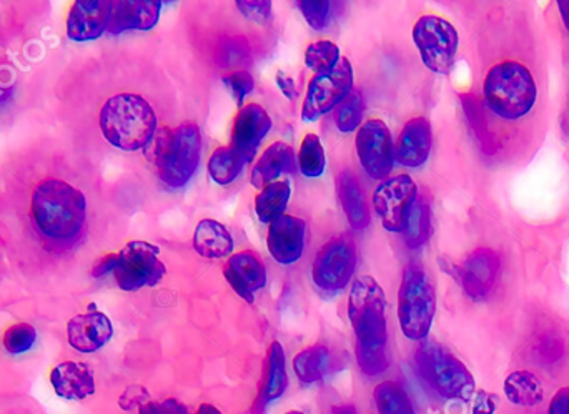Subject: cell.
<instances>
[{"label":"cell","mask_w":569,"mask_h":414,"mask_svg":"<svg viewBox=\"0 0 569 414\" xmlns=\"http://www.w3.org/2000/svg\"><path fill=\"white\" fill-rule=\"evenodd\" d=\"M147 159L155 165L167 187L183 188L197 174L202 159V133L195 122L163 127L150 140Z\"/></svg>","instance_id":"1"},{"label":"cell","mask_w":569,"mask_h":414,"mask_svg":"<svg viewBox=\"0 0 569 414\" xmlns=\"http://www.w3.org/2000/svg\"><path fill=\"white\" fill-rule=\"evenodd\" d=\"M32 217L45 237L71 240L84 228L87 201L67 182L45 181L32 195Z\"/></svg>","instance_id":"2"},{"label":"cell","mask_w":569,"mask_h":414,"mask_svg":"<svg viewBox=\"0 0 569 414\" xmlns=\"http://www.w3.org/2000/svg\"><path fill=\"white\" fill-rule=\"evenodd\" d=\"M100 129L110 145L137 152L146 149L157 133L155 110L143 97L119 94L100 110Z\"/></svg>","instance_id":"3"},{"label":"cell","mask_w":569,"mask_h":414,"mask_svg":"<svg viewBox=\"0 0 569 414\" xmlns=\"http://www.w3.org/2000/svg\"><path fill=\"white\" fill-rule=\"evenodd\" d=\"M483 90L490 110L505 120H518L532 112L538 97L532 72L519 62L493 65Z\"/></svg>","instance_id":"4"},{"label":"cell","mask_w":569,"mask_h":414,"mask_svg":"<svg viewBox=\"0 0 569 414\" xmlns=\"http://www.w3.org/2000/svg\"><path fill=\"white\" fill-rule=\"evenodd\" d=\"M348 318L359 350H387V298L372 276H359L352 285Z\"/></svg>","instance_id":"5"},{"label":"cell","mask_w":569,"mask_h":414,"mask_svg":"<svg viewBox=\"0 0 569 414\" xmlns=\"http://www.w3.org/2000/svg\"><path fill=\"white\" fill-rule=\"evenodd\" d=\"M418 373L425 383L444 400H470L474 380L468 368L447 348L425 341L417 350Z\"/></svg>","instance_id":"6"},{"label":"cell","mask_w":569,"mask_h":414,"mask_svg":"<svg viewBox=\"0 0 569 414\" xmlns=\"http://www.w3.org/2000/svg\"><path fill=\"white\" fill-rule=\"evenodd\" d=\"M434 312L437 295L427 272L420 266H407L398 292V319L405 337L423 341L433 325Z\"/></svg>","instance_id":"7"},{"label":"cell","mask_w":569,"mask_h":414,"mask_svg":"<svg viewBox=\"0 0 569 414\" xmlns=\"http://www.w3.org/2000/svg\"><path fill=\"white\" fill-rule=\"evenodd\" d=\"M159 247L147 241H130L117 255V285L124 292H139L146 286H155L165 279L167 269L159 259Z\"/></svg>","instance_id":"8"},{"label":"cell","mask_w":569,"mask_h":414,"mask_svg":"<svg viewBox=\"0 0 569 414\" xmlns=\"http://www.w3.org/2000/svg\"><path fill=\"white\" fill-rule=\"evenodd\" d=\"M414 42L421 61L434 74L447 75L453 68L458 52V32L450 22L437 15H423L414 28Z\"/></svg>","instance_id":"9"},{"label":"cell","mask_w":569,"mask_h":414,"mask_svg":"<svg viewBox=\"0 0 569 414\" xmlns=\"http://www.w3.org/2000/svg\"><path fill=\"white\" fill-rule=\"evenodd\" d=\"M356 244L348 235H340L326 241L316 253L312 266V280L316 288L326 293L342 292L348 286L356 270Z\"/></svg>","instance_id":"10"},{"label":"cell","mask_w":569,"mask_h":414,"mask_svg":"<svg viewBox=\"0 0 569 414\" xmlns=\"http://www.w3.org/2000/svg\"><path fill=\"white\" fill-rule=\"evenodd\" d=\"M353 90L352 62L342 57L330 74L315 75L310 80L305 102L302 107V119L315 122L336 109L340 102Z\"/></svg>","instance_id":"11"},{"label":"cell","mask_w":569,"mask_h":414,"mask_svg":"<svg viewBox=\"0 0 569 414\" xmlns=\"http://www.w3.org/2000/svg\"><path fill=\"white\" fill-rule=\"evenodd\" d=\"M417 198L418 187L410 175H397L379 184L373 194V207L385 230L404 233Z\"/></svg>","instance_id":"12"},{"label":"cell","mask_w":569,"mask_h":414,"mask_svg":"<svg viewBox=\"0 0 569 414\" xmlns=\"http://www.w3.org/2000/svg\"><path fill=\"white\" fill-rule=\"evenodd\" d=\"M356 153L366 174L373 181H388L394 171V140L387 123L379 119H369L356 133Z\"/></svg>","instance_id":"13"},{"label":"cell","mask_w":569,"mask_h":414,"mask_svg":"<svg viewBox=\"0 0 569 414\" xmlns=\"http://www.w3.org/2000/svg\"><path fill=\"white\" fill-rule=\"evenodd\" d=\"M307 224L293 215H281L268 225L267 248L275 262L293 265L305 252Z\"/></svg>","instance_id":"14"},{"label":"cell","mask_w":569,"mask_h":414,"mask_svg":"<svg viewBox=\"0 0 569 414\" xmlns=\"http://www.w3.org/2000/svg\"><path fill=\"white\" fill-rule=\"evenodd\" d=\"M224 275L234 292L247 303H254L255 293L267 285L264 260L251 250L234 253L224 266Z\"/></svg>","instance_id":"15"},{"label":"cell","mask_w":569,"mask_h":414,"mask_svg":"<svg viewBox=\"0 0 569 414\" xmlns=\"http://www.w3.org/2000/svg\"><path fill=\"white\" fill-rule=\"evenodd\" d=\"M110 15H112L110 0H78L68 14V39L75 42L99 39L109 29Z\"/></svg>","instance_id":"16"},{"label":"cell","mask_w":569,"mask_h":414,"mask_svg":"<svg viewBox=\"0 0 569 414\" xmlns=\"http://www.w3.org/2000/svg\"><path fill=\"white\" fill-rule=\"evenodd\" d=\"M270 129L271 119L267 110L258 103H248L241 107L240 112L235 117L230 146L251 162Z\"/></svg>","instance_id":"17"},{"label":"cell","mask_w":569,"mask_h":414,"mask_svg":"<svg viewBox=\"0 0 569 414\" xmlns=\"http://www.w3.org/2000/svg\"><path fill=\"white\" fill-rule=\"evenodd\" d=\"M500 272V259L490 248H480L458 270V279L468 296L482 299L492 292Z\"/></svg>","instance_id":"18"},{"label":"cell","mask_w":569,"mask_h":414,"mask_svg":"<svg viewBox=\"0 0 569 414\" xmlns=\"http://www.w3.org/2000/svg\"><path fill=\"white\" fill-rule=\"evenodd\" d=\"M112 335V323L97 309L74 316L67 325L68 345L80 353L99 351L109 344Z\"/></svg>","instance_id":"19"},{"label":"cell","mask_w":569,"mask_h":414,"mask_svg":"<svg viewBox=\"0 0 569 414\" xmlns=\"http://www.w3.org/2000/svg\"><path fill=\"white\" fill-rule=\"evenodd\" d=\"M433 145L431 123L425 117L408 120L394 145V155L400 165L418 168L425 165Z\"/></svg>","instance_id":"20"},{"label":"cell","mask_w":569,"mask_h":414,"mask_svg":"<svg viewBox=\"0 0 569 414\" xmlns=\"http://www.w3.org/2000/svg\"><path fill=\"white\" fill-rule=\"evenodd\" d=\"M162 2L157 0H119L112 2L107 32L112 35L127 31H152L160 19Z\"/></svg>","instance_id":"21"},{"label":"cell","mask_w":569,"mask_h":414,"mask_svg":"<svg viewBox=\"0 0 569 414\" xmlns=\"http://www.w3.org/2000/svg\"><path fill=\"white\" fill-rule=\"evenodd\" d=\"M297 155L292 146L284 142H275L261 153L251 171V185L264 188L277 182L283 174H293L297 171Z\"/></svg>","instance_id":"22"},{"label":"cell","mask_w":569,"mask_h":414,"mask_svg":"<svg viewBox=\"0 0 569 414\" xmlns=\"http://www.w3.org/2000/svg\"><path fill=\"white\" fill-rule=\"evenodd\" d=\"M51 383L57 396L65 400H85L95 393L94 371L85 363L65 361L52 370Z\"/></svg>","instance_id":"23"},{"label":"cell","mask_w":569,"mask_h":414,"mask_svg":"<svg viewBox=\"0 0 569 414\" xmlns=\"http://www.w3.org/2000/svg\"><path fill=\"white\" fill-rule=\"evenodd\" d=\"M289 388V374H287V358L283 347L273 341L268 348L267 360H265L264 381H261L260 393L257 397V407L264 413L268 404L283 396Z\"/></svg>","instance_id":"24"},{"label":"cell","mask_w":569,"mask_h":414,"mask_svg":"<svg viewBox=\"0 0 569 414\" xmlns=\"http://www.w3.org/2000/svg\"><path fill=\"white\" fill-rule=\"evenodd\" d=\"M234 237L228 228L214 218H205L195 228V252L204 259H227V257L234 255Z\"/></svg>","instance_id":"25"},{"label":"cell","mask_w":569,"mask_h":414,"mask_svg":"<svg viewBox=\"0 0 569 414\" xmlns=\"http://www.w3.org/2000/svg\"><path fill=\"white\" fill-rule=\"evenodd\" d=\"M336 195L345 211L346 220L355 230H365L369 225V211L366 207L362 185L353 172H342L336 178Z\"/></svg>","instance_id":"26"},{"label":"cell","mask_w":569,"mask_h":414,"mask_svg":"<svg viewBox=\"0 0 569 414\" xmlns=\"http://www.w3.org/2000/svg\"><path fill=\"white\" fill-rule=\"evenodd\" d=\"M332 351L326 345H313L293 358V371L302 383L313 384L325 380L332 370Z\"/></svg>","instance_id":"27"},{"label":"cell","mask_w":569,"mask_h":414,"mask_svg":"<svg viewBox=\"0 0 569 414\" xmlns=\"http://www.w3.org/2000/svg\"><path fill=\"white\" fill-rule=\"evenodd\" d=\"M292 188L287 182H273L261 188L255 197V214L261 224H273L277 218L284 215V208L289 205Z\"/></svg>","instance_id":"28"},{"label":"cell","mask_w":569,"mask_h":414,"mask_svg":"<svg viewBox=\"0 0 569 414\" xmlns=\"http://www.w3.org/2000/svg\"><path fill=\"white\" fill-rule=\"evenodd\" d=\"M247 163H250L248 159L230 145L218 146L208 160V175L215 184L227 187L237 181Z\"/></svg>","instance_id":"29"},{"label":"cell","mask_w":569,"mask_h":414,"mask_svg":"<svg viewBox=\"0 0 569 414\" xmlns=\"http://www.w3.org/2000/svg\"><path fill=\"white\" fill-rule=\"evenodd\" d=\"M506 397L518 406H535L545 397L541 381L532 371H515L505 381Z\"/></svg>","instance_id":"30"},{"label":"cell","mask_w":569,"mask_h":414,"mask_svg":"<svg viewBox=\"0 0 569 414\" xmlns=\"http://www.w3.org/2000/svg\"><path fill=\"white\" fill-rule=\"evenodd\" d=\"M378 414H415L414 404L405 388L397 381H384L373 391Z\"/></svg>","instance_id":"31"},{"label":"cell","mask_w":569,"mask_h":414,"mask_svg":"<svg viewBox=\"0 0 569 414\" xmlns=\"http://www.w3.org/2000/svg\"><path fill=\"white\" fill-rule=\"evenodd\" d=\"M405 243L411 250L423 247L431 235V208L427 198L418 197L408 217L407 228H405Z\"/></svg>","instance_id":"32"},{"label":"cell","mask_w":569,"mask_h":414,"mask_svg":"<svg viewBox=\"0 0 569 414\" xmlns=\"http://www.w3.org/2000/svg\"><path fill=\"white\" fill-rule=\"evenodd\" d=\"M299 168L303 177L319 178L325 174L326 155L319 135L307 133L299 150Z\"/></svg>","instance_id":"33"},{"label":"cell","mask_w":569,"mask_h":414,"mask_svg":"<svg viewBox=\"0 0 569 414\" xmlns=\"http://www.w3.org/2000/svg\"><path fill=\"white\" fill-rule=\"evenodd\" d=\"M566 353L565 340L555 331L539 334L532 344V358L541 368H555Z\"/></svg>","instance_id":"34"},{"label":"cell","mask_w":569,"mask_h":414,"mask_svg":"<svg viewBox=\"0 0 569 414\" xmlns=\"http://www.w3.org/2000/svg\"><path fill=\"white\" fill-rule=\"evenodd\" d=\"M363 113H365V97L362 90L353 89L335 109V123L340 132H355L362 127Z\"/></svg>","instance_id":"35"},{"label":"cell","mask_w":569,"mask_h":414,"mask_svg":"<svg viewBox=\"0 0 569 414\" xmlns=\"http://www.w3.org/2000/svg\"><path fill=\"white\" fill-rule=\"evenodd\" d=\"M339 45L330 41L313 42L307 47L305 64L316 75L330 74L340 61Z\"/></svg>","instance_id":"36"},{"label":"cell","mask_w":569,"mask_h":414,"mask_svg":"<svg viewBox=\"0 0 569 414\" xmlns=\"http://www.w3.org/2000/svg\"><path fill=\"white\" fill-rule=\"evenodd\" d=\"M35 340H37V334L34 326L29 323H18L6 331L4 347L11 355H22L34 347Z\"/></svg>","instance_id":"37"},{"label":"cell","mask_w":569,"mask_h":414,"mask_svg":"<svg viewBox=\"0 0 569 414\" xmlns=\"http://www.w3.org/2000/svg\"><path fill=\"white\" fill-rule=\"evenodd\" d=\"M297 8L313 31H323L329 25L330 12H332V2L329 0H300L297 2Z\"/></svg>","instance_id":"38"},{"label":"cell","mask_w":569,"mask_h":414,"mask_svg":"<svg viewBox=\"0 0 569 414\" xmlns=\"http://www.w3.org/2000/svg\"><path fill=\"white\" fill-rule=\"evenodd\" d=\"M356 361L366 377H378L390 367L387 350H359L356 348Z\"/></svg>","instance_id":"39"},{"label":"cell","mask_w":569,"mask_h":414,"mask_svg":"<svg viewBox=\"0 0 569 414\" xmlns=\"http://www.w3.org/2000/svg\"><path fill=\"white\" fill-rule=\"evenodd\" d=\"M222 81H224V86L227 87L228 92L234 97L237 106L244 107L245 97H247L248 94H251V90H254L255 87V80L254 77H251L250 72H234V74L224 77V80Z\"/></svg>","instance_id":"40"},{"label":"cell","mask_w":569,"mask_h":414,"mask_svg":"<svg viewBox=\"0 0 569 414\" xmlns=\"http://www.w3.org/2000/svg\"><path fill=\"white\" fill-rule=\"evenodd\" d=\"M240 14L254 24L267 25L271 21V2L268 0H237L235 2Z\"/></svg>","instance_id":"41"},{"label":"cell","mask_w":569,"mask_h":414,"mask_svg":"<svg viewBox=\"0 0 569 414\" xmlns=\"http://www.w3.org/2000/svg\"><path fill=\"white\" fill-rule=\"evenodd\" d=\"M139 414H189V410L175 397H167L163 401H149L140 407Z\"/></svg>","instance_id":"42"},{"label":"cell","mask_w":569,"mask_h":414,"mask_svg":"<svg viewBox=\"0 0 569 414\" xmlns=\"http://www.w3.org/2000/svg\"><path fill=\"white\" fill-rule=\"evenodd\" d=\"M150 393L146 390V388L140 386V384H132V386L127 388L124 391L122 396L119 400V406L122 407L124 411L136 410V407H142L143 404L149 403Z\"/></svg>","instance_id":"43"},{"label":"cell","mask_w":569,"mask_h":414,"mask_svg":"<svg viewBox=\"0 0 569 414\" xmlns=\"http://www.w3.org/2000/svg\"><path fill=\"white\" fill-rule=\"evenodd\" d=\"M275 81H277L278 89L283 94L290 102L299 99V89H297L296 80H293L290 75L284 74L283 70L277 72V77H275Z\"/></svg>","instance_id":"44"},{"label":"cell","mask_w":569,"mask_h":414,"mask_svg":"<svg viewBox=\"0 0 569 414\" xmlns=\"http://www.w3.org/2000/svg\"><path fill=\"white\" fill-rule=\"evenodd\" d=\"M548 414H569V386L561 388L549 404Z\"/></svg>","instance_id":"45"},{"label":"cell","mask_w":569,"mask_h":414,"mask_svg":"<svg viewBox=\"0 0 569 414\" xmlns=\"http://www.w3.org/2000/svg\"><path fill=\"white\" fill-rule=\"evenodd\" d=\"M492 397L489 394L480 393V396L476 397V403H474L473 414H493L495 401Z\"/></svg>","instance_id":"46"},{"label":"cell","mask_w":569,"mask_h":414,"mask_svg":"<svg viewBox=\"0 0 569 414\" xmlns=\"http://www.w3.org/2000/svg\"><path fill=\"white\" fill-rule=\"evenodd\" d=\"M117 263V255H109L106 257V259L100 260L99 263H97V266L94 269V276H104L107 275V273H112L114 269H116Z\"/></svg>","instance_id":"47"},{"label":"cell","mask_w":569,"mask_h":414,"mask_svg":"<svg viewBox=\"0 0 569 414\" xmlns=\"http://www.w3.org/2000/svg\"><path fill=\"white\" fill-rule=\"evenodd\" d=\"M558 9L562 21H565L566 29L569 31V2H566V0H559Z\"/></svg>","instance_id":"48"},{"label":"cell","mask_w":569,"mask_h":414,"mask_svg":"<svg viewBox=\"0 0 569 414\" xmlns=\"http://www.w3.org/2000/svg\"><path fill=\"white\" fill-rule=\"evenodd\" d=\"M195 414H222V411H218V407H215L214 404L205 403L198 407V411Z\"/></svg>","instance_id":"49"},{"label":"cell","mask_w":569,"mask_h":414,"mask_svg":"<svg viewBox=\"0 0 569 414\" xmlns=\"http://www.w3.org/2000/svg\"><path fill=\"white\" fill-rule=\"evenodd\" d=\"M333 414H356V410L352 404H343V406L335 407Z\"/></svg>","instance_id":"50"},{"label":"cell","mask_w":569,"mask_h":414,"mask_svg":"<svg viewBox=\"0 0 569 414\" xmlns=\"http://www.w3.org/2000/svg\"><path fill=\"white\" fill-rule=\"evenodd\" d=\"M284 414H303L302 411H289V413Z\"/></svg>","instance_id":"51"}]
</instances>
